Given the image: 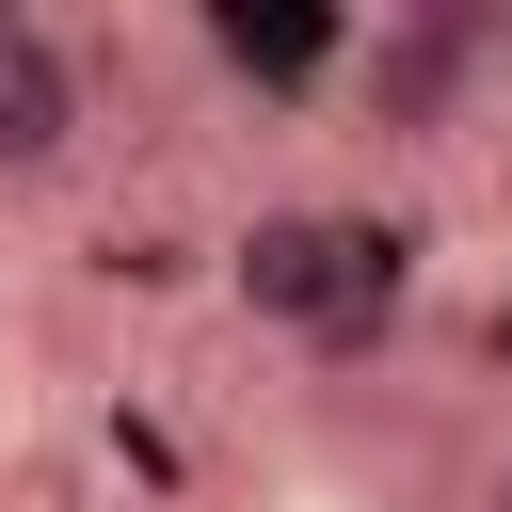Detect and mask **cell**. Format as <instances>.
Instances as JSON below:
<instances>
[{"label": "cell", "mask_w": 512, "mask_h": 512, "mask_svg": "<svg viewBox=\"0 0 512 512\" xmlns=\"http://www.w3.org/2000/svg\"><path fill=\"white\" fill-rule=\"evenodd\" d=\"M496 64H512V32H496L480 0H384L368 32H336V96H352V128H384V144L480 128Z\"/></svg>", "instance_id": "1"}, {"label": "cell", "mask_w": 512, "mask_h": 512, "mask_svg": "<svg viewBox=\"0 0 512 512\" xmlns=\"http://www.w3.org/2000/svg\"><path fill=\"white\" fill-rule=\"evenodd\" d=\"M480 512H512V432H496V448H480Z\"/></svg>", "instance_id": "4"}, {"label": "cell", "mask_w": 512, "mask_h": 512, "mask_svg": "<svg viewBox=\"0 0 512 512\" xmlns=\"http://www.w3.org/2000/svg\"><path fill=\"white\" fill-rule=\"evenodd\" d=\"M80 128H96L80 48H64L48 16H0V192H16V176H64V160H80Z\"/></svg>", "instance_id": "3"}, {"label": "cell", "mask_w": 512, "mask_h": 512, "mask_svg": "<svg viewBox=\"0 0 512 512\" xmlns=\"http://www.w3.org/2000/svg\"><path fill=\"white\" fill-rule=\"evenodd\" d=\"M240 304L288 352H368L400 320V240L352 224V208H256L240 224Z\"/></svg>", "instance_id": "2"}]
</instances>
